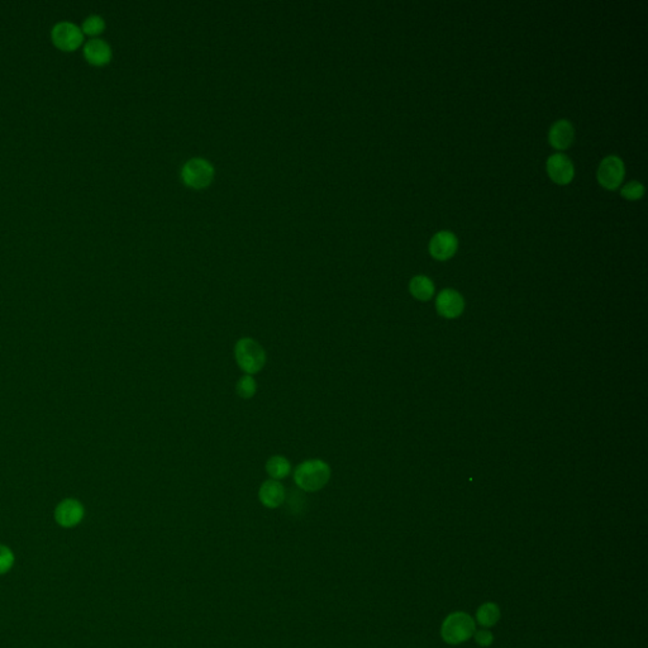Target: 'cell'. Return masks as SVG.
<instances>
[{"instance_id":"3","label":"cell","mask_w":648,"mask_h":648,"mask_svg":"<svg viewBox=\"0 0 648 648\" xmlns=\"http://www.w3.org/2000/svg\"><path fill=\"white\" fill-rule=\"evenodd\" d=\"M475 633V620L464 612L449 615L441 627V636L449 644L466 642Z\"/></svg>"},{"instance_id":"18","label":"cell","mask_w":648,"mask_h":648,"mask_svg":"<svg viewBox=\"0 0 648 648\" xmlns=\"http://www.w3.org/2000/svg\"><path fill=\"white\" fill-rule=\"evenodd\" d=\"M236 390L241 398L251 399L256 394V381L252 375L242 376L236 385Z\"/></svg>"},{"instance_id":"1","label":"cell","mask_w":648,"mask_h":648,"mask_svg":"<svg viewBox=\"0 0 648 648\" xmlns=\"http://www.w3.org/2000/svg\"><path fill=\"white\" fill-rule=\"evenodd\" d=\"M330 479V467L322 460L304 461L296 467L294 480L304 491H318L327 485Z\"/></svg>"},{"instance_id":"9","label":"cell","mask_w":648,"mask_h":648,"mask_svg":"<svg viewBox=\"0 0 648 648\" xmlns=\"http://www.w3.org/2000/svg\"><path fill=\"white\" fill-rule=\"evenodd\" d=\"M457 251V239L449 231H442L433 236L429 244V252L436 260L444 261L454 256Z\"/></svg>"},{"instance_id":"10","label":"cell","mask_w":648,"mask_h":648,"mask_svg":"<svg viewBox=\"0 0 648 648\" xmlns=\"http://www.w3.org/2000/svg\"><path fill=\"white\" fill-rule=\"evenodd\" d=\"M464 299L457 291L446 289L441 291L436 301L438 313L444 318H456L464 310Z\"/></svg>"},{"instance_id":"8","label":"cell","mask_w":648,"mask_h":648,"mask_svg":"<svg viewBox=\"0 0 648 648\" xmlns=\"http://www.w3.org/2000/svg\"><path fill=\"white\" fill-rule=\"evenodd\" d=\"M547 172L553 182L558 185H568L574 179V165L571 160L563 154L552 155L547 160Z\"/></svg>"},{"instance_id":"6","label":"cell","mask_w":648,"mask_h":648,"mask_svg":"<svg viewBox=\"0 0 648 648\" xmlns=\"http://www.w3.org/2000/svg\"><path fill=\"white\" fill-rule=\"evenodd\" d=\"M625 179V164L618 156H608L600 162L597 169V182L608 190L618 189Z\"/></svg>"},{"instance_id":"11","label":"cell","mask_w":648,"mask_h":648,"mask_svg":"<svg viewBox=\"0 0 648 648\" xmlns=\"http://www.w3.org/2000/svg\"><path fill=\"white\" fill-rule=\"evenodd\" d=\"M83 51L86 61L95 66H103L112 58V47L107 41L98 37L86 41Z\"/></svg>"},{"instance_id":"12","label":"cell","mask_w":648,"mask_h":648,"mask_svg":"<svg viewBox=\"0 0 648 648\" xmlns=\"http://www.w3.org/2000/svg\"><path fill=\"white\" fill-rule=\"evenodd\" d=\"M574 127L569 120H558L556 123H553L551 130L548 132L550 145L560 151L569 148L574 142Z\"/></svg>"},{"instance_id":"16","label":"cell","mask_w":648,"mask_h":648,"mask_svg":"<svg viewBox=\"0 0 648 648\" xmlns=\"http://www.w3.org/2000/svg\"><path fill=\"white\" fill-rule=\"evenodd\" d=\"M410 293L419 301H429L434 294V285L426 276H415L410 281Z\"/></svg>"},{"instance_id":"21","label":"cell","mask_w":648,"mask_h":648,"mask_svg":"<svg viewBox=\"0 0 648 648\" xmlns=\"http://www.w3.org/2000/svg\"><path fill=\"white\" fill-rule=\"evenodd\" d=\"M474 637H475V641H476L480 647H490L494 642V636L488 629H480V631L475 632Z\"/></svg>"},{"instance_id":"19","label":"cell","mask_w":648,"mask_h":648,"mask_svg":"<svg viewBox=\"0 0 648 648\" xmlns=\"http://www.w3.org/2000/svg\"><path fill=\"white\" fill-rule=\"evenodd\" d=\"M620 194L623 198H626L628 200H638L641 199L644 194V187H643L641 182H631L626 184L622 190H620Z\"/></svg>"},{"instance_id":"2","label":"cell","mask_w":648,"mask_h":648,"mask_svg":"<svg viewBox=\"0 0 648 648\" xmlns=\"http://www.w3.org/2000/svg\"><path fill=\"white\" fill-rule=\"evenodd\" d=\"M234 356L241 370L246 375L260 372L266 364V352L258 342L252 338H241L234 347Z\"/></svg>"},{"instance_id":"13","label":"cell","mask_w":648,"mask_h":648,"mask_svg":"<svg viewBox=\"0 0 648 648\" xmlns=\"http://www.w3.org/2000/svg\"><path fill=\"white\" fill-rule=\"evenodd\" d=\"M258 498L262 503V506L275 509L279 508L285 501V489L283 484L278 480H266L262 484L260 491H258Z\"/></svg>"},{"instance_id":"14","label":"cell","mask_w":648,"mask_h":648,"mask_svg":"<svg viewBox=\"0 0 648 648\" xmlns=\"http://www.w3.org/2000/svg\"><path fill=\"white\" fill-rule=\"evenodd\" d=\"M501 609L494 603H485L476 612V620L484 628L495 626L501 620Z\"/></svg>"},{"instance_id":"20","label":"cell","mask_w":648,"mask_h":648,"mask_svg":"<svg viewBox=\"0 0 648 648\" xmlns=\"http://www.w3.org/2000/svg\"><path fill=\"white\" fill-rule=\"evenodd\" d=\"M16 558L9 547L0 545V575H4L11 571L14 565Z\"/></svg>"},{"instance_id":"4","label":"cell","mask_w":648,"mask_h":648,"mask_svg":"<svg viewBox=\"0 0 648 648\" xmlns=\"http://www.w3.org/2000/svg\"><path fill=\"white\" fill-rule=\"evenodd\" d=\"M53 45L63 51H74L84 42L81 27L70 21H60L51 29Z\"/></svg>"},{"instance_id":"7","label":"cell","mask_w":648,"mask_h":648,"mask_svg":"<svg viewBox=\"0 0 648 648\" xmlns=\"http://www.w3.org/2000/svg\"><path fill=\"white\" fill-rule=\"evenodd\" d=\"M85 509L84 506L76 499L68 498L58 503L55 509V519L57 524L63 528H73L84 519Z\"/></svg>"},{"instance_id":"15","label":"cell","mask_w":648,"mask_h":648,"mask_svg":"<svg viewBox=\"0 0 648 648\" xmlns=\"http://www.w3.org/2000/svg\"><path fill=\"white\" fill-rule=\"evenodd\" d=\"M291 462L284 456H273L266 462V471L273 480H281L291 474Z\"/></svg>"},{"instance_id":"17","label":"cell","mask_w":648,"mask_h":648,"mask_svg":"<svg viewBox=\"0 0 648 648\" xmlns=\"http://www.w3.org/2000/svg\"><path fill=\"white\" fill-rule=\"evenodd\" d=\"M104 28H105V21L99 14H91L89 17H86L81 26L83 33L89 34V36H98V34L102 33Z\"/></svg>"},{"instance_id":"5","label":"cell","mask_w":648,"mask_h":648,"mask_svg":"<svg viewBox=\"0 0 648 648\" xmlns=\"http://www.w3.org/2000/svg\"><path fill=\"white\" fill-rule=\"evenodd\" d=\"M182 179L190 187L203 188L208 185L214 175L213 165L203 157H194L182 166Z\"/></svg>"}]
</instances>
